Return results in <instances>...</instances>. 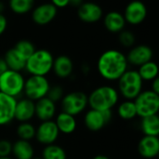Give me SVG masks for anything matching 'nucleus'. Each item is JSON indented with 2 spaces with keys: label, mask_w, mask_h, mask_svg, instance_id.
Segmentation results:
<instances>
[{
  "label": "nucleus",
  "mask_w": 159,
  "mask_h": 159,
  "mask_svg": "<svg viewBox=\"0 0 159 159\" xmlns=\"http://www.w3.org/2000/svg\"><path fill=\"white\" fill-rule=\"evenodd\" d=\"M43 159H67L65 150L58 144L46 145L42 152Z\"/></svg>",
  "instance_id": "cd10ccee"
},
{
  "label": "nucleus",
  "mask_w": 159,
  "mask_h": 159,
  "mask_svg": "<svg viewBox=\"0 0 159 159\" xmlns=\"http://www.w3.org/2000/svg\"><path fill=\"white\" fill-rule=\"evenodd\" d=\"M154 56L153 49L147 45H137L131 48L129 51L127 57V61L129 64L134 66H141L145 62L152 61Z\"/></svg>",
  "instance_id": "ddd939ff"
},
{
  "label": "nucleus",
  "mask_w": 159,
  "mask_h": 159,
  "mask_svg": "<svg viewBox=\"0 0 159 159\" xmlns=\"http://www.w3.org/2000/svg\"><path fill=\"white\" fill-rule=\"evenodd\" d=\"M34 0H9V8L18 15H23L33 9Z\"/></svg>",
  "instance_id": "bb28decb"
},
{
  "label": "nucleus",
  "mask_w": 159,
  "mask_h": 159,
  "mask_svg": "<svg viewBox=\"0 0 159 159\" xmlns=\"http://www.w3.org/2000/svg\"><path fill=\"white\" fill-rule=\"evenodd\" d=\"M70 0H51V4L57 8H63L69 6Z\"/></svg>",
  "instance_id": "72a5a7b5"
},
{
  "label": "nucleus",
  "mask_w": 159,
  "mask_h": 159,
  "mask_svg": "<svg viewBox=\"0 0 159 159\" xmlns=\"http://www.w3.org/2000/svg\"><path fill=\"white\" fill-rule=\"evenodd\" d=\"M151 90L159 95V79L158 77L151 81Z\"/></svg>",
  "instance_id": "c9c22d12"
},
{
  "label": "nucleus",
  "mask_w": 159,
  "mask_h": 159,
  "mask_svg": "<svg viewBox=\"0 0 159 159\" xmlns=\"http://www.w3.org/2000/svg\"><path fill=\"white\" fill-rule=\"evenodd\" d=\"M92 159H110L108 157L106 156H103V155H98L96 157H94Z\"/></svg>",
  "instance_id": "58836bf2"
},
{
  "label": "nucleus",
  "mask_w": 159,
  "mask_h": 159,
  "mask_svg": "<svg viewBox=\"0 0 159 159\" xmlns=\"http://www.w3.org/2000/svg\"><path fill=\"white\" fill-rule=\"evenodd\" d=\"M4 60L7 65V68L12 71L21 72L25 69L26 59H24L14 48H9L4 57Z\"/></svg>",
  "instance_id": "4be33fe9"
},
{
  "label": "nucleus",
  "mask_w": 159,
  "mask_h": 159,
  "mask_svg": "<svg viewBox=\"0 0 159 159\" xmlns=\"http://www.w3.org/2000/svg\"><path fill=\"white\" fill-rule=\"evenodd\" d=\"M16 159H32L34 157V149L28 141L18 140L12 143V154Z\"/></svg>",
  "instance_id": "5701e85b"
},
{
  "label": "nucleus",
  "mask_w": 159,
  "mask_h": 159,
  "mask_svg": "<svg viewBox=\"0 0 159 159\" xmlns=\"http://www.w3.org/2000/svg\"><path fill=\"white\" fill-rule=\"evenodd\" d=\"M17 99L0 92V127L7 126L14 120Z\"/></svg>",
  "instance_id": "4468645a"
},
{
  "label": "nucleus",
  "mask_w": 159,
  "mask_h": 159,
  "mask_svg": "<svg viewBox=\"0 0 159 159\" xmlns=\"http://www.w3.org/2000/svg\"><path fill=\"white\" fill-rule=\"evenodd\" d=\"M7 27V20L2 13L0 14V35L5 33Z\"/></svg>",
  "instance_id": "f704fd0d"
},
{
  "label": "nucleus",
  "mask_w": 159,
  "mask_h": 159,
  "mask_svg": "<svg viewBox=\"0 0 159 159\" xmlns=\"http://www.w3.org/2000/svg\"><path fill=\"white\" fill-rule=\"evenodd\" d=\"M84 124L86 128L93 132L99 131L105 125H107V121L103 116L102 111H98L95 109H89L87 111L84 116Z\"/></svg>",
  "instance_id": "6ab92c4d"
},
{
  "label": "nucleus",
  "mask_w": 159,
  "mask_h": 159,
  "mask_svg": "<svg viewBox=\"0 0 159 159\" xmlns=\"http://www.w3.org/2000/svg\"><path fill=\"white\" fill-rule=\"evenodd\" d=\"M16 132L19 140L30 142L35 137V127L30 122H21L18 125Z\"/></svg>",
  "instance_id": "c85d7f7f"
},
{
  "label": "nucleus",
  "mask_w": 159,
  "mask_h": 159,
  "mask_svg": "<svg viewBox=\"0 0 159 159\" xmlns=\"http://www.w3.org/2000/svg\"><path fill=\"white\" fill-rule=\"evenodd\" d=\"M54 57L48 49H35L26 60L25 70L31 75L47 76L53 66Z\"/></svg>",
  "instance_id": "7ed1b4c3"
},
{
  "label": "nucleus",
  "mask_w": 159,
  "mask_h": 159,
  "mask_svg": "<svg viewBox=\"0 0 159 159\" xmlns=\"http://www.w3.org/2000/svg\"><path fill=\"white\" fill-rule=\"evenodd\" d=\"M148 14L146 5L141 0H132L125 7L124 18L126 22L131 25H139L143 23Z\"/></svg>",
  "instance_id": "1a4fd4ad"
},
{
  "label": "nucleus",
  "mask_w": 159,
  "mask_h": 159,
  "mask_svg": "<svg viewBox=\"0 0 159 159\" xmlns=\"http://www.w3.org/2000/svg\"><path fill=\"white\" fill-rule=\"evenodd\" d=\"M52 71L59 78H67L72 75L74 71V63L70 57L66 55H60L54 59Z\"/></svg>",
  "instance_id": "a211bd4d"
},
{
  "label": "nucleus",
  "mask_w": 159,
  "mask_h": 159,
  "mask_svg": "<svg viewBox=\"0 0 159 159\" xmlns=\"http://www.w3.org/2000/svg\"><path fill=\"white\" fill-rule=\"evenodd\" d=\"M141 129L144 136H156L159 134V117L157 115L143 117L141 120Z\"/></svg>",
  "instance_id": "b1692460"
},
{
  "label": "nucleus",
  "mask_w": 159,
  "mask_h": 159,
  "mask_svg": "<svg viewBox=\"0 0 159 159\" xmlns=\"http://www.w3.org/2000/svg\"><path fill=\"white\" fill-rule=\"evenodd\" d=\"M118 41L119 43L125 47V48H131L134 46L136 42V37L135 34L128 30H123L120 33H118Z\"/></svg>",
  "instance_id": "7c9ffc66"
},
{
  "label": "nucleus",
  "mask_w": 159,
  "mask_h": 159,
  "mask_svg": "<svg viewBox=\"0 0 159 159\" xmlns=\"http://www.w3.org/2000/svg\"><path fill=\"white\" fill-rule=\"evenodd\" d=\"M139 154L146 159L155 158L159 153V139L156 136H144L138 143Z\"/></svg>",
  "instance_id": "dca6fc26"
},
{
  "label": "nucleus",
  "mask_w": 159,
  "mask_h": 159,
  "mask_svg": "<svg viewBox=\"0 0 159 159\" xmlns=\"http://www.w3.org/2000/svg\"><path fill=\"white\" fill-rule=\"evenodd\" d=\"M83 4V0H70L69 5L75 7H78Z\"/></svg>",
  "instance_id": "4c0bfd02"
},
{
  "label": "nucleus",
  "mask_w": 159,
  "mask_h": 159,
  "mask_svg": "<svg viewBox=\"0 0 159 159\" xmlns=\"http://www.w3.org/2000/svg\"><path fill=\"white\" fill-rule=\"evenodd\" d=\"M63 96H64V90L59 85L50 86V88L48 89V92L47 94V97L50 101H52L53 102H55V103L61 102V99L63 98Z\"/></svg>",
  "instance_id": "2f4dec72"
},
{
  "label": "nucleus",
  "mask_w": 159,
  "mask_h": 159,
  "mask_svg": "<svg viewBox=\"0 0 159 159\" xmlns=\"http://www.w3.org/2000/svg\"><path fill=\"white\" fill-rule=\"evenodd\" d=\"M88 95L83 91H72L64 94L61 101V111L76 116L88 107Z\"/></svg>",
  "instance_id": "6e6552de"
},
{
  "label": "nucleus",
  "mask_w": 159,
  "mask_h": 159,
  "mask_svg": "<svg viewBox=\"0 0 159 159\" xmlns=\"http://www.w3.org/2000/svg\"><path fill=\"white\" fill-rule=\"evenodd\" d=\"M143 81H152L158 75V66L157 64L150 61L145 62L144 64L139 66V70H137Z\"/></svg>",
  "instance_id": "a878e982"
},
{
  "label": "nucleus",
  "mask_w": 159,
  "mask_h": 159,
  "mask_svg": "<svg viewBox=\"0 0 159 159\" xmlns=\"http://www.w3.org/2000/svg\"><path fill=\"white\" fill-rule=\"evenodd\" d=\"M4 10H5V5L2 1H0V14H2Z\"/></svg>",
  "instance_id": "ea45409f"
},
{
  "label": "nucleus",
  "mask_w": 159,
  "mask_h": 159,
  "mask_svg": "<svg viewBox=\"0 0 159 159\" xmlns=\"http://www.w3.org/2000/svg\"><path fill=\"white\" fill-rule=\"evenodd\" d=\"M77 16L83 22L95 23L102 18L103 11L102 7L97 3L83 2V4L77 7Z\"/></svg>",
  "instance_id": "f8f14e48"
},
{
  "label": "nucleus",
  "mask_w": 159,
  "mask_h": 159,
  "mask_svg": "<svg viewBox=\"0 0 159 159\" xmlns=\"http://www.w3.org/2000/svg\"><path fill=\"white\" fill-rule=\"evenodd\" d=\"M118 101L119 93L117 89L109 85L96 88L88 96V104L90 109L98 111L112 110L117 105Z\"/></svg>",
  "instance_id": "f03ea898"
},
{
  "label": "nucleus",
  "mask_w": 159,
  "mask_h": 159,
  "mask_svg": "<svg viewBox=\"0 0 159 159\" xmlns=\"http://www.w3.org/2000/svg\"><path fill=\"white\" fill-rule=\"evenodd\" d=\"M56 103L50 101L48 97H44L34 102V116L41 122L52 120L56 115Z\"/></svg>",
  "instance_id": "2eb2a0df"
},
{
  "label": "nucleus",
  "mask_w": 159,
  "mask_h": 159,
  "mask_svg": "<svg viewBox=\"0 0 159 159\" xmlns=\"http://www.w3.org/2000/svg\"><path fill=\"white\" fill-rule=\"evenodd\" d=\"M137 116L141 118L157 115L159 112V95L151 89L143 90L133 100Z\"/></svg>",
  "instance_id": "423d86ee"
},
{
  "label": "nucleus",
  "mask_w": 159,
  "mask_h": 159,
  "mask_svg": "<svg viewBox=\"0 0 159 159\" xmlns=\"http://www.w3.org/2000/svg\"><path fill=\"white\" fill-rule=\"evenodd\" d=\"M0 159H12L10 157H0Z\"/></svg>",
  "instance_id": "a19ab883"
},
{
  "label": "nucleus",
  "mask_w": 159,
  "mask_h": 159,
  "mask_svg": "<svg viewBox=\"0 0 159 159\" xmlns=\"http://www.w3.org/2000/svg\"><path fill=\"white\" fill-rule=\"evenodd\" d=\"M128 67L126 55L117 49L104 51L97 61V70L100 75L107 81H117L128 70Z\"/></svg>",
  "instance_id": "f257e3e1"
},
{
  "label": "nucleus",
  "mask_w": 159,
  "mask_h": 159,
  "mask_svg": "<svg viewBox=\"0 0 159 159\" xmlns=\"http://www.w3.org/2000/svg\"><path fill=\"white\" fill-rule=\"evenodd\" d=\"M7 70H8V68H7V65L4 58H0V75L3 73H5Z\"/></svg>",
  "instance_id": "e433bc0d"
},
{
  "label": "nucleus",
  "mask_w": 159,
  "mask_h": 159,
  "mask_svg": "<svg viewBox=\"0 0 159 159\" xmlns=\"http://www.w3.org/2000/svg\"><path fill=\"white\" fill-rule=\"evenodd\" d=\"M32 159H43L42 157H33Z\"/></svg>",
  "instance_id": "79ce46f5"
},
{
  "label": "nucleus",
  "mask_w": 159,
  "mask_h": 159,
  "mask_svg": "<svg viewBox=\"0 0 159 159\" xmlns=\"http://www.w3.org/2000/svg\"><path fill=\"white\" fill-rule=\"evenodd\" d=\"M58 8L51 3H44L35 7L32 11V20L37 25H47L57 16Z\"/></svg>",
  "instance_id": "9b49d317"
},
{
  "label": "nucleus",
  "mask_w": 159,
  "mask_h": 159,
  "mask_svg": "<svg viewBox=\"0 0 159 159\" xmlns=\"http://www.w3.org/2000/svg\"><path fill=\"white\" fill-rule=\"evenodd\" d=\"M60 135V131L54 120L42 121L37 128H35V139L43 145H49L56 143Z\"/></svg>",
  "instance_id": "9d476101"
},
{
  "label": "nucleus",
  "mask_w": 159,
  "mask_h": 159,
  "mask_svg": "<svg viewBox=\"0 0 159 159\" xmlns=\"http://www.w3.org/2000/svg\"><path fill=\"white\" fill-rule=\"evenodd\" d=\"M60 133L69 135L75 131L77 122L75 119V116L69 115L64 112H61L56 116V118L54 120Z\"/></svg>",
  "instance_id": "412c9836"
},
{
  "label": "nucleus",
  "mask_w": 159,
  "mask_h": 159,
  "mask_svg": "<svg viewBox=\"0 0 159 159\" xmlns=\"http://www.w3.org/2000/svg\"><path fill=\"white\" fill-rule=\"evenodd\" d=\"M126 23L123 14L119 11H110L103 18V25L110 33H120L124 30Z\"/></svg>",
  "instance_id": "aec40b11"
},
{
  "label": "nucleus",
  "mask_w": 159,
  "mask_h": 159,
  "mask_svg": "<svg viewBox=\"0 0 159 159\" xmlns=\"http://www.w3.org/2000/svg\"><path fill=\"white\" fill-rule=\"evenodd\" d=\"M117 91L125 100L133 101L142 91L143 81L137 70H127L117 80Z\"/></svg>",
  "instance_id": "20e7f679"
},
{
  "label": "nucleus",
  "mask_w": 159,
  "mask_h": 159,
  "mask_svg": "<svg viewBox=\"0 0 159 159\" xmlns=\"http://www.w3.org/2000/svg\"><path fill=\"white\" fill-rule=\"evenodd\" d=\"M50 84L46 76L30 75L24 82L23 94L25 98L36 102L44 97H47Z\"/></svg>",
  "instance_id": "0eeeda50"
},
{
  "label": "nucleus",
  "mask_w": 159,
  "mask_h": 159,
  "mask_svg": "<svg viewBox=\"0 0 159 159\" xmlns=\"http://www.w3.org/2000/svg\"><path fill=\"white\" fill-rule=\"evenodd\" d=\"M14 48L24 58V59H28L35 50V47L34 45L29 41V40H20L18 41L15 46H14Z\"/></svg>",
  "instance_id": "c756f323"
},
{
  "label": "nucleus",
  "mask_w": 159,
  "mask_h": 159,
  "mask_svg": "<svg viewBox=\"0 0 159 159\" xmlns=\"http://www.w3.org/2000/svg\"><path fill=\"white\" fill-rule=\"evenodd\" d=\"M12 154V143L7 140H0V157H10Z\"/></svg>",
  "instance_id": "473e14b6"
},
{
  "label": "nucleus",
  "mask_w": 159,
  "mask_h": 159,
  "mask_svg": "<svg viewBox=\"0 0 159 159\" xmlns=\"http://www.w3.org/2000/svg\"><path fill=\"white\" fill-rule=\"evenodd\" d=\"M117 115L124 120H131L137 116L135 103L131 100H125L117 106Z\"/></svg>",
  "instance_id": "393cba45"
},
{
  "label": "nucleus",
  "mask_w": 159,
  "mask_h": 159,
  "mask_svg": "<svg viewBox=\"0 0 159 159\" xmlns=\"http://www.w3.org/2000/svg\"><path fill=\"white\" fill-rule=\"evenodd\" d=\"M33 117H34V102L27 98H22L17 101L14 119L21 123L29 122Z\"/></svg>",
  "instance_id": "f3484780"
},
{
  "label": "nucleus",
  "mask_w": 159,
  "mask_h": 159,
  "mask_svg": "<svg viewBox=\"0 0 159 159\" xmlns=\"http://www.w3.org/2000/svg\"><path fill=\"white\" fill-rule=\"evenodd\" d=\"M25 79L20 72L7 70L0 75V92L17 99L23 93Z\"/></svg>",
  "instance_id": "39448f33"
}]
</instances>
